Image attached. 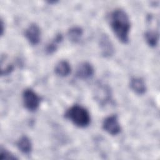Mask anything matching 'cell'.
<instances>
[{"mask_svg":"<svg viewBox=\"0 0 160 160\" xmlns=\"http://www.w3.org/2000/svg\"><path fill=\"white\" fill-rule=\"evenodd\" d=\"M3 26H4V22L2 21V19H1V36H2L3 32H4V30Z\"/></svg>","mask_w":160,"mask_h":160,"instance_id":"16","label":"cell"},{"mask_svg":"<svg viewBox=\"0 0 160 160\" xmlns=\"http://www.w3.org/2000/svg\"><path fill=\"white\" fill-rule=\"evenodd\" d=\"M94 73L93 66L88 62L81 63L76 72V77L81 79H87L91 78Z\"/></svg>","mask_w":160,"mask_h":160,"instance_id":"6","label":"cell"},{"mask_svg":"<svg viewBox=\"0 0 160 160\" xmlns=\"http://www.w3.org/2000/svg\"><path fill=\"white\" fill-rule=\"evenodd\" d=\"M110 26L117 37L122 43L129 41L131 22L128 14L121 9H116L109 16Z\"/></svg>","mask_w":160,"mask_h":160,"instance_id":"1","label":"cell"},{"mask_svg":"<svg viewBox=\"0 0 160 160\" xmlns=\"http://www.w3.org/2000/svg\"><path fill=\"white\" fill-rule=\"evenodd\" d=\"M22 101L24 107L29 111H35L39 106L41 98L32 89H26L22 93Z\"/></svg>","mask_w":160,"mask_h":160,"instance_id":"3","label":"cell"},{"mask_svg":"<svg viewBox=\"0 0 160 160\" xmlns=\"http://www.w3.org/2000/svg\"><path fill=\"white\" fill-rule=\"evenodd\" d=\"M144 38L149 46L155 47L159 41V34L156 31H148L144 34Z\"/></svg>","mask_w":160,"mask_h":160,"instance_id":"12","label":"cell"},{"mask_svg":"<svg viewBox=\"0 0 160 160\" xmlns=\"http://www.w3.org/2000/svg\"><path fill=\"white\" fill-rule=\"evenodd\" d=\"M83 34V31L80 27H73L71 28L68 32V36L69 40L73 42H78L82 35Z\"/></svg>","mask_w":160,"mask_h":160,"instance_id":"13","label":"cell"},{"mask_svg":"<svg viewBox=\"0 0 160 160\" xmlns=\"http://www.w3.org/2000/svg\"><path fill=\"white\" fill-rule=\"evenodd\" d=\"M102 128L111 135L118 134L121 132V128L119 123L118 116L116 115H111L105 118L102 122Z\"/></svg>","mask_w":160,"mask_h":160,"instance_id":"4","label":"cell"},{"mask_svg":"<svg viewBox=\"0 0 160 160\" xmlns=\"http://www.w3.org/2000/svg\"><path fill=\"white\" fill-rule=\"evenodd\" d=\"M71 71V66L69 63L66 61H59L55 66V73L61 77H65L68 76Z\"/></svg>","mask_w":160,"mask_h":160,"instance_id":"10","label":"cell"},{"mask_svg":"<svg viewBox=\"0 0 160 160\" xmlns=\"http://www.w3.org/2000/svg\"><path fill=\"white\" fill-rule=\"evenodd\" d=\"M99 46L101 53L104 57L111 56L114 51L113 44L106 34H102L99 39Z\"/></svg>","mask_w":160,"mask_h":160,"instance_id":"7","label":"cell"},{"mask_svg":"<svg viewBox=\"0 0 160 160\" xmlns=\"http://www.w3.org/2000/svg\"><path fill=\"white\" fill-rule=\"evenodd\" d=\"M17 159V158L14 156L11 152L5 148L1 147L0 148V160H14Z\"/></svg>","mask_w":160,"mask_h":160,"instance_id":"15","label":"cell"},{"mask_svg":"<svg viewBox=\"0 0 160 160\" xmlns=\"http://www.w3.org/2000/svg\"><path fill=\"white\" fill-rule=\"evenodd\" d=\"M129 86L131 89L138 94H143L146 91L145 82L141 78H132L130 80Z\"/></svg>","mask_w":160,"mask_h":160,"instance_id":"8","label":"cell"},{"mask_svg":"<svg viewBox=\"0 0 160 160\" xmlns=\"http://www.w3.org/2000/svg\"><path fill=\"white\" fill-rule=\"evenodd\" d=\"M18 148L22 153L28 154L32 150V143L30 139L26 136H21L16 142Z\"/></svg>","mask_w":160,"mask_h":160,"instance_id":"9","label":"cell"},{"mask_svg":"<svg viewBox=\"0 0 160 160\" xmlns=\"http://www.w3.org/2000/svg\"><path fill=\"white\" fill-rule=\"evenodd\" d=\"M62 40V36L61 34H59L56 36L54 39L51 42L48 44L46 48V51L48 54H52L56 51L58 48V44L61 42Z\"/></svg>","mask_w":160,"mask_h":160,"instance_id":"14","label":"cell"},{"mask_svg":"<svg viewBox=\"0 0 160 160\" xmlns=\"http://www.w3.org/2000/svg\"><path fill=\"white\" fill-rule=\"evenodd\" d=\"M65 117L79 128H86L91 122V116L89 111L83 106L78 104L70 107L66 111Z\"/></svg>","mask_w":160,"mask_h":160,"instance_id":"2","label":"cell"},{"mask_svg":"<svg viewBox=\"0 0 160 160\" xmlns=\"http://www.w3.org/2000/svg\"><path fill=\"white\" fill-rule=\"evenodd\" d=\"M41 30L38 25L32 23L25 30L24 36L29 42L32 45L38 44L41 39Z\"/></svg>","mask_w":160,"mask_h":160,"instance_id":"5","label":"cell"},{"mask_svg":"<svg viewBox=\"0 0 160 160\" xmlns=\"http://www.w3.org/2000/svg\"><path fill=\"white\" fill-rule=\"evenodd\" d=\"M98 92L96 94H102L99 96L96 97V99L99 102L100 104H106L109 99L111 98V91L110 89L108 86L102 85L100 86L98 88Z\"/></svg>","mask_w":160,"mask_h":160,"instance_id":"11","label":"cell"}]
</instances>
